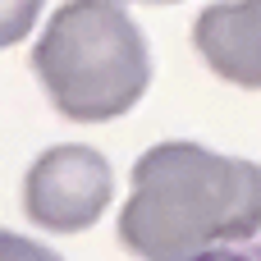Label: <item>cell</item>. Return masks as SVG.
<instances>
[{
	"label": "cell",
	"mask_w": 261,
	"mask_h": 261,
	"mask_svg": "<svg viewBox=\"0 0 261 261\" xmlns=\"http://www.w3.org/2000/svg\"><path fill=\"white\" fill-rule=\"evenodd\" d=\"M32 69L64 119L110 124L142 101L151 50L124 0H64L32 50Z\"/></svg>",
	"instance_id": "2"
},
{
	"label": "cell",
	"mask_w": 261,
	"mask_h": 261,
	"mask_svg": "<svg viewBox=\"0 0 261 261\" xmlns=\"http://www.w3.org/2000/svg\"><path fill=\"white\" fill-rule=\"evenodd\" d=\"M124 5H179V0H124Z\"/></svg>",
	"instance_id": "7"
},
{
	"label": "cell",
	"mask_w": 261,
	"mask_h": 261,
	"mask_svg": "<svg viewBox=\"0 0 261 261\" xmlns=\"http://www.w3.org/2000/svg\"><path fill=\"white\" fill-rule=\"evenodd\" d=\"M41 14V0H0V50L18 46Z\"/></svg>",
	"instance_id": "5"
},
{
	"label": "cell",
	"mask_w": 261,
	"mask_h": 261,
	"mask_svg": "<svg viewBox=\"0 0 261 261\" xmlns=\"http://www.w3.org/2000/svg\"><path fill=\"white\" fill-rule=\"evenodd\" d=\"M261 229V165L197 142H156L133 165L119 243L138 257L179 261Z\"/></svg>",
	"instance_id": "1"
},
{
	"label": "cell",
	"mask_w": 261,
	"mask_h": 261,
	"mask_svg": "<svg viewBox=\"0 0 261 261\" xmlns=\"http://www.w3.org/2000/svg\"><path fill=\"white\" fill-rule=\"evenodd\" d=\"M115 197V170L96 147L69 142L32 161L23 179V211L46 234H83Z\"/></svg>",
	"instance_id": "3"
},
{
	"label": "cell",
	"mask_w": 261,
	"mask_h": 261,
	"mask_svg": "<svg viewBox=\"0 0 261 261\" xmlns=\"http://www.w3.org/2000/svg\"><path fill=\"white\" fill-rule=\"evenodd\" d=\"M0 252H5V257H50L41 243H32V239H14V234H0Z\"/></svg>",
	"instance_id": "6"
},
{
	"label": "cell",
	"mask_w": 261,
	"mask_h": 261,
	"mask_svg": "<svg viewBox=\"0 0 261 261\" xmlns=\"http://www.w3.org/2000/svg\"><path fill=\"white\" fill-rule=\"evenodd\" d=\"M193 46L216 78L243 92H261V0L206 5L193 23Z\"/></svg>",
	"instance_id": "4"
}]
</instances>
